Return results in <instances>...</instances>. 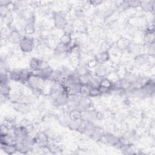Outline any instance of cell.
<instances>
[{
	"label": "cell",
	"mask_w": 155,
	"mask_h": 155,
	"mask_svg": "<svg viewBox=\"0 0 155 155\" xmlns=\"http://www.w3.org/2000/svg\"><path fill=\"white\" fill-rule=\"evenodd\" d=\"M18 44L21 50L26 53H30L33 50L35 47L33 38L28 35L22 36Z\"/></svg>",
	"instance_id": "6da1fadb"
},
{
	"label": "cell",
	"mask_w": 155,
	"mask_h": 155,
	"mask_svg": "<svg viewBox=\"0 0 155 155\" xmlns=\"http://www.w3.org/2000/svg\"><path fill=\"white\" fill-rule=\"evenodd\" d=\"M45 80L43 79L39 76L35 74L33 72L27 82V84L32 91L38 89H42Z\"/></svg>",
	"instance_id": "7a4b0ae2"
},
{
	"label": "cell",
	"mask_w": 155,
	"mask_h": 155,
	"mask_svg": "<svg viewBox=\"0 0 155 155\" xmlns=\"http://www.w3.org/2000/svg\"><path fill=\"white\" fill-rule=\"evenodd\" d=\"M82 96L79 94H69L68 96V101L66 104L67 108L70 111L78 109L79 102Z\"/></svg>",
	"instance_id": "3957f363"
},
{
	"label": "cell",
	"mask_w": 155,
	"mask_h": 155,
	"mask_svg": "<svg viewBox=\"0 0 155 155\" xmlns=\"http://www.w3.org/2000/svg\"><path fill=\"white\" fill-rule=\"evenodd\" d=\"M54 26L60 29H63L65 25L68 23L65 15L61 12H55L53 15Z\"/></svg>",
	"instance_id": "277c9868"
},
{
	"label": "cell",
	"mask_w": 155,
	"mask_h": 155,
	"mask_svg": "<svg viewBox=\"0 0 155 155\" xmlns=\"http://www.w3.org/2000/svg\"><path fill=\"white\" fill-rule=\"evenodd\" d=\"M35 145L42 148H47L49 145L48 136L44 132H39L35 138Z\"/></svg>",
	"instance_id": "5b68a950"
},
{
	"label": "cell",
	"mask_w": 155,
	"mask_h": 155,
	"mask_svg": "<svg viewBox=\"0 0 155 155\" xmlns=\"http://www.w3.org/2000/svg\"><path fill=\"white\" fill-rule=\"evenodd\" d=\"M48 65L47 62L38 58H31L29 61V69L33 72Z\"/></svg>",
	"instance_id": "8992f818"
},
{
	"label": "cell",
	"mask_w": 155,
	"mask_h": 155,
	"mask_svg": "<svg viewBox=\"0 0 155 155\" xmlns=\"http://www.w3.org/2000/svg\"><path fill=\"white\" fill-rule=\"evenodd\" d=\"M12 133L18 139V141L21 140L28 135L27 127L24 125L15 126L12 130Z\"/></svg>",
	"instance_id": "52a82bcc"
},
{
	"label": "cell",
	"mask_w": 155,
	"mask_h": 155,
	"mask_svg": "<svg viewBox=\"0 0 155 155\" xmlns=\"http://www.w3.org/2000/svg\"><path fill=\"white\" fill-rule=\"evenodd\" d=\"M0 141L1 145H16L18 142V139L13 133H8L4 135H1Z\"/></svg>",
	"instance_id": "ba28073f"
},
{
	"label": "cell",
	"mask_w": 155,
	"mask_h": 155,
	"mask_svg": "<svg viewBox=\"0 0 155 155\" xmlns=\"http://www.w3.org/2000/svg\"><path fill=\"white\" fill-rule=\"evenodd\" d=\"M98 112L94 109L90 108L88 110L82 111V119L87 121L94 122L97 119Z\"/></svg>",
	"instance_id": "9c48e42d"
},
{
	"label": "cell",
	"mask_w": 155,
	"mask_h": 155,
	"mask_svg": "<svg viewBox=\"0 0 155 155\" xmlns=\"http://www.w3.org/2000/svg\"><path fill=\"white\" fill-rule=\"evenodd\" d=\"M68 94L62 91L57 97L51 100L53 105L55 107H62L66 105L68 101Z\"/></svg>",
	"instance_id": "30bf717a"
},
{
	"label": "cell",
	"mask_w": 155,
	"mask_h": 155,
	"mask_svg": "<svg viewBox=\"0 0 155 155\" xmlns=\"http://www.w3.org/2000/svg\"><path fill=\"white\" fill-rule=\"evenodd\" d=\"M22 36L17 29H12L7 34L6 39L11 43L18 44Z\"/></svg>",
	"instance_id": "8fae6325"
},
{
	"label": "cell",
	"mask_w": 155,
	"mask_h": 155,
	"mask_svg": "<svg viewBox=\"0 0 155 155\" xmlns=\"http://www.w3.org/2000/svg\"><path fill=\"white\" fill-rule=\"evenodd\" d=\"M12 5L13 11L20 16L27 10V3L25 1H15Z\"/></svg>",
	"instance_id": "7c38bea8"
},
{
	"label": "cell",
	"mask_w": 155,
	"mask_h": 155,
	"mask_svg": "<svg viewBox=\"0 0 155 155\" xmlns=\"http://www.w3.org/2000/svg\"><path fill=\"white\" fill-rule=\"evenodd\" d=\"M53 68L49 66V65H47L45 67H43L42 68H40L35 71H33V73L39 76V77H41V78H42L44 80H47L48 78L50 77V76L51 75V73L53 72Z\"/></svg>",
	"instance_id": "4fadbf2b"
},
{
	"label": "cell",
	"mask_w": 155,
	"mask_h": 155,
	"mask_svg": "<svg viewBox=\"0 0 155 155\" xmlns=\"http://www.w3.org/2000/svg\"><path fill=\"white\" fill-rule=\"evenodd\" d=\"M11 106L14 110L22 114H27L30 111L29 105H27L26 104L18 102H11Z\"/></svg>",
	"instance_id": "5bb4252c"
},
{
	"label": "cell",
	"mask_w": 155,
	"mask_h": 155,
	"mask_svg": "<svg viewBox=\"0 0 155 155\" xmlns=\"http://www.w3.org/2000/svg\"><path fill=\"white\" fill-rule=\"evenodd\" d=\"M119 137L115 136L114 134L110 133H104L103 136L100 139L101 140H103L105 143L110 144L112 146H115L117 141L119 140Z\"/></svg>",
	"instance_id": "9a60e30c"
},
{
	"label": "cell",
	"mask_w": 155,
	"mask_h": 155,
	"mask_svg": "<svg viewBox=\"0 0 155 155\" xmlns=\"http://www.w3.org/2000/svg\"><path fill=\"white\" fill-rule=\"evenodd\" d=\"M62 72L61 69L53 70L50 77L48 78L47 81L51 82L53 83H59L62 79Z\"/></svg>",
	"instance_id": "2e32d148"
},
{
	"label": "cell",
	"mask_w": 155,
	"mask_h": 155,
	"mask_svg": "<svg viewBox=\"0 0 155 155\" xmlns=\"http://www.w3.org/2000/svg\"><path fill=\"white\" fill-rule=\"evenodd\" d=\"M91 101L90 97H82L79 102L78 109L81 111L88 110L91 108Z\"/></svg>",
	"instance_id": "e0dca14e"
},
{
	"label": "cell",
	"mask_w": 155,
	"mask_h": 155,
	"mask_svg": "<svg viewBox=\"0 0 155 155\" xmlns=\"http://www.w3.org/2000/svg\"><path fill=\"white\" fill-rule=\"evenodd\" d=\"M110 53L108 51L105 50L97 53L94 59L97 61V64H105L110 60Z\"/></svg>",
	"instance_id": "ac0fdd59"
},
{
	"label": "cell",
	"mask_w": 155,
	"mask_h": 155,
	"mask_svg": "<svg viewBox=\"0 0 155 155\" xmlns=\"http://www.w3.org/2000/svg\"><path fill=\"white\" fill-rule=\"evenodd\" d=\"M107 73V68L105 64H98L94 68V74L99 78H104Z\"/></svg>",
	"instance_id": "d6986e66"
},
{
	"label": "cell",
	"mask_w": 155,
	"mask_h": 155,
	"mask_svg": "<svg viewBox=\"0 0 155 155\" xmlns=\"http://www.w3.org/2000/svg\"><path fill=\"white\" fill-rule=\"evenodd\" d=\"M130 45H131L130 40L125 37L120 38L116 42V46L117 48L119 49L120 50H125L128 48Z\"/></svg>",
	"instance_id": "ffe728a7"
},
{
	"label": "cell",
	"mask_w": 155,
	"mask_h": 155,
	"mask_svg": "<svg viewBox=\"0 0 155 155\" xmlns=\"http://www.w3.org/2000/svg\"><path fill=\"white\" fill-rule=\"evenodd\" d=\"M10 80L20 82L21 81V69H13L8 72Z\"/></svg>",
	"instance_id": "44dd1931"
},
{
	"label": "cell",
	"mask_w": 155,
	"mask_h": 155,
	"mask_svg": "<svg viewBox=\"0 0 155 155\" xmlns=\"http://www.w3.org/2000/svg\"><path fill=\"white\" fill-rule=\"evenodd\" d=\"M154 1H140V7L145 12L154 11Z\"/></svg>",
	"instance_id": "7402d4cb"
},
{
	"label": "cell",
	"mask_w": 155,
	"mask_h": 155,
	"mask_svg": "<svg viewBox=\"0 0 155 155\" xmlns=\"http://www.w3.org/2000/svg\"><path fill=\"white\" fill-rule=\"evenodd\" d=\"M23 30L27 35L34 33L35 31V22H25L23 26Z\"/></svg>",
	"instance_id": "603a6c76"
},
{
	"label": "cell",
	"mask_w": 155,
	"mask_h": 155,
	"mask_svg": "<svg viewBox=\"0 0 155 155\" xmlns=\"http://www.w3.org/2000/svg\"><path fill=\"white\" fill-rule=\"evenodd\" d=\"M68 52H69V46L65 45L60 42L56 45L54 48V53L57 55L67 53Z\"/></svg>",
	"instance_id": "cb8c5ba5"
},
{
	"label": "cell",
	"mask_w": 155,
	"mask_h": 155,
	"mask_svg": "<svg viewBox=\"0 0 155 155\" xmlns=\"http://www.w3.org/2000/svg\"><path fill=\"white\" fill-rule=\"evenodd\" d=\"M74 71L78 76L90 74V71L89 68L87 67V65L85 66L84 65H79L78 66H77Z\"/></svg>",
	"instance_id": "d4e9b609"
},
{
	"label": "cell",
	"mask_w": 155,
	"mask_h": 155,
	"mask_svg": "<svg viewBox=\"0 0 155 155\" xmlns=\"http://www.w3.org/2000/svg\"><path fill=\"white\" fill-rule=\"evenodd\" d=\"M1 150L7 154H13L17 152V148L16 145H1Z\"/></svg>",
	"instance_id": "484cf974"
},
{
	"label": "cell",
	"mask_w": 155,
	"mask_h": 155,
	"mask_svg": "<svg viewBox=\"0 0 155 155\" xmlns=\"http://www.w3.org/2000/svg\"><path fill=\"white\" fill-rule=\"evenodd\" d=\"M134 61L138 65H144L149 61V56L146 54H139L136 56Z\"/></svg>",
	"instance_id": "4316f807"
},
{
	"label": "cell",
	"mask_w": 155,
	"mask_h": 155,
	"mask_svg": "<svg viewBox=\"0 0 155 155\" xmlns=\"http://www.w3.org/2000/svg\"><path fill=\"white\" fill-rule=\"evenodd\" d=\"M58 122L63 127H68V124L71 120L68 114L62 113L60 114L58 117Z\"/></svg>",
	"instance_id": "83f0119b"
},
{
	"label": "cell",
	"mask_w": 155,
	"mask_h": 155,
	"mask_svg": "<svg viewBox=\"0 0 155 155\" xmlns=\"http://www.w3.org/2000/svg\"><path fill=\"white\" fill-rule=\"evenodd\" d=\"M104 133H105V132H104L103 129H102L101 128L96 126L95 127L94 130H93V133L90 135V137L93 138V139H100L103 136Z\"/></svg>",
	"instance_id": "f1b7e54d"
},
{
	"label": "cell",
	"mask_w": 155,
	"mask_h": 155,
	"mask_svg": "<svg viewBox=\"0 0 155 155\" xmlns=\"http://www.w3.org/2000/svg\"><path fill=\"white\" fill-rule=\"evenodd\" d=\"M72 35H70V34H66V33H64V35H62L61 36V37L60 38V42L62 43L63 44L67 45V46H70L71 45V44L73 42V39H72Z\"/></svg>",
	"instance_id": "f546056e"
},
{
	"label": "cell",
	"mask_w": 155,
	"mask_h": 155,
	"mask_svg": "<svg viewBox=\"0 0 155 155\" xmlns=\"http://www.w3.org/2000/svg\"><path fill=\"white\" fill-rule=\"evenodd\" d=\"M68 115L71 120L82 119V111L79 109L70 111Z\"/></svg>",
	"instance_id": "4dcf8cb0"
},
{
	"label": "cell",
	"mask_w": 155,
	"mask_h": 155,
	"mask_svg": "<svg viewBox=\"0 0 155 155\" xmlns=\"http://www.w3.org/2000/svg\"><path fill=\"white\" fill-rule=\"evenodd\" d=\"M145 43L148 45L154 44V33L145 32L144 35Z\"/></svg>",
	"instance_id": "1f68e13d"
},
{
	"label": "cell",
	"mask_w": 155,
	"mask_h": 155,
	"mask_svg": "<svg viewBox=\"0 0 155 155\" xmlns=\"http://www.w3.org/2000/svg\"><path fill=\"white\" fill-rule=\"evenodd\" d=\"M91 88V87L89 84L81 85L80 88L79 94L82 97H89V94H90V91Z\"/></svg>",
	"instance_id": "d6a6232c"
},
{
	"label": "cell",
	"mask_w": 155,
	"mask_h": 155,
	"mask_svg": "<svg viewBox=\"0 0 155 155\" xmlns=\"http://www.w3.org/2000/svg\"><path fill=\"white\" fill-rule=\"evenodd\" d=\"M91 76V75L90 74L78 76V82H79V84L81 85H88L90 82Z\"/></svg>",
	"instance_id": "836d02e7"
},
{
	"label": "cell",
	"mask_w": 155,
	"mask_h": 155,
	"mask_svg": "<svg viewBox=\"0 0 155 155\" xmlns=\"http://www.w3.org/2000/svg\"><path fill=\"white\" fill-rule=\"evenodd\" d=\"M81 120L82 119H79V120H71L69 124H68V127L71 130H73V131H78L79 126H80V124H81Z\"/></svg>",
	"instance_id": "e575fe53"
},
{
	"label": "cell",
	"mask_w": 155,
	"mask_h": 155,
	"mask_svg": "<svg viewBox=\"0 0 155 155\" xmlns=\"http://www.w3.org/2000/svg\"><path fill=\"white\" fill-rule=\"evenodd\" d=\"M13 19H14L13 15L12 12H10L8 15H7L5 17L2 18V20L3 22L7 26H10L11 24L13 22Z\"/></svg>",
	"instance_id": "d590c367"
},
{
	"label": "cell",
	"mask_w": 155,
	"mask_h": 155,
	"mask_svg": "<svg viewBox=\"0 0 155 155\" xmlns=\"http://www.w3.org/2000/svg\"><path fill=\"white\" fill-rule=\"evenodd\" d=\"M10 6L7 5H0V15L1 18L5 17L7 15H8L10 12H11Z\"/></svg>",
	"instance_id": "8d00e7d4"
},
{
	"label": "cell",
	"mask_w": 155,
	"mask_h": 155,
	"mask_svg": "<svg viewBox=\"0 0 155 155\" xmlns=\"http://www.w3.org/2000/svg\"><path fill=\"white\" fill-rule=\"evenodd\" d=\"M101 94H102V92H101V90L99 89V88L91 87L90 89V91L89 97H94L99 96Z\"/></svg>",
	"instance_id": "74e56055"
},
{
	"label": "cell",
	"mask_w": 155,
	"mask_h": 155,
	"mask_svg": "<svg viewBox=\"0 0 155 155\" xmlns=\"http://www.w3.org/2000/svg\"><path fill=\"white\" fill-rule=\"evenodd\" d=\"M141 1H135V0H130L125 1L128 8H137L140 7Z\"/></svg>",
	"instance_id": "f35d334b"
},
{
	"label": "cell",
	"mask_w": 155,
	"mask_h": 155,
	"mask_svg": "<svg viewBox=\"0 0 155 155\" xmlns=\"http://www.w3.org/2000/svg\"><path fill=\"white\" fill-rule=\"evenodd\" d=\"M62 30H64V33L70 34V35H72V33H73V31H74V28H73V25L70 24H68V23H67L65 25V27L63 28Z\"/></svg>",
	"instance_id": "ab89813d"
},
{
	"label": "cell",
	"mask_w": 155,
	"mask_h": 155,
	"mask_svg": "<svg viewBox=\"0 0 155 155\" xmlns=\"http://www.w3.org/2000/svg\"><path fill=\"white\" fill-rule=\"evenodd\" d=\"M97 64H97V61H96V59L94 58L93 59H91V60H90V61L88 62V63H87V67H88V68H94Z\"/></svg>",
	"instance_id": "60d3db41"
},
{
	"label": "cell",
	"mask_w": 155,
	"mask_h": 155,
	"mask_svg": "<svg viewBox=\"0 0 155 155\" xmlns=\"http://www.w3.org/2000/svg\"><path fill=\"white\" fill-rule=\"evenodd\" d=\"M154 23H150L147 25L146 31L145 32H150V33H154Z\"/></svg>",
	"instance_id": "b9f144b4"
},
{
	"label": "cell",
	"mask_w": 155,
	"mask_h": 155,
	"mask_svg": "<svg viewBox=\"0 0 155 155\" xmlns=\"http://www.w3.org/2000/svg\"><path fill=\"white\" fill-rule=\"evenodd\" d=\"M13 2L11 1H7V0H1L0 1V5H7L10 6V5H12Z\"/></svg>",
	"instance_id": "7bdbcfd3"
},
{
	"label": "cell",
	"mask_w": 155,
	"mask_h": 155,
	"mask_svg": "<svg viewBox=\"0 0 155 155\" xmlns=\"http://www.w3.org/2000/svg\"><path fill=\"white\" fill-rule=\"evenodd\" d=\"M89 3L90 5H92L93 6H97L98 5H100L102 3V1L101 0H93V1H90Z\"/></svg>",
	"instance_id": "ee69618b"
}]
</instances>
